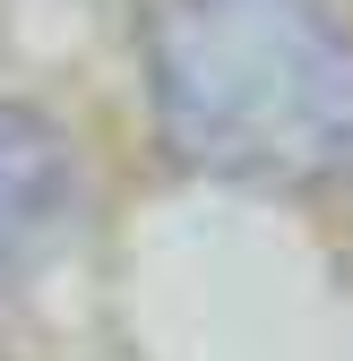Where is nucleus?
<instances>
[{"instance_id": "nucleus-1", "label": "nucleus", "mask_w": 353, "mask_h": 361, "mask_svg": "<svg viewBox=\"0 0 353 361\" xmlns=\"http://www.w3.org/2000/svg\"><path fill=\"white\" fill-rule=\"evenodd\" d=\"M164 104L207 164L319 172L345 147V52L311 0H164Z\"/></svg>"}, {"instance_id": "nucleus-2", "label": "nucleus", "mask_w": 353, "mask_h": 361, "mask_svg": "<svg viewBox=\"0 0 353 361\" xmlns=\"http://www.w3.org/2000/svg\"><path fill=\"white\" fill-rule=\"evenodd\" d=\"M61 190V164H52V138H35L26 121H0V250L18 241V224L43 215Z\"/></svg>"}]
</instances>
